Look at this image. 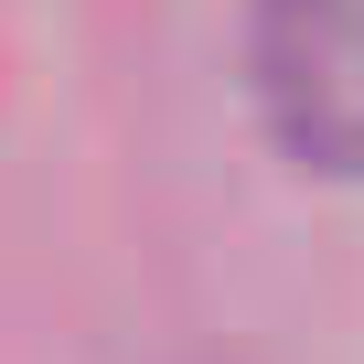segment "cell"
Returning a JSON list of instances; mask_svg holds the SVG:
<instances>
[{"instance_id":"6da1fadb","label":"cell","mask_w":364,"mask_h":364,"mask_svg":"<svg viewBox=\"0 0 364 364\" xmlns=\"http://www.w3.org/2000/svg\"><path fill=\"white\" fill-rule=\"evenodd\" d=\"M247 75L289 161L364 182V0H257Z\"/></svg>"}]
</instances>
